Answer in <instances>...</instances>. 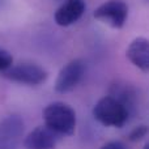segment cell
I'll return each instance as SVG.
<instances>
[{"label":"cell","mask_w":149,"mask_h":149,"mask_svg":"<svg viewBox=\"0 0 149 149\" xmlns=\"http://www.w3.org/2000/svg\"><path fill=\"white\" fill-rule=\"evenodd\" d=\"M43 120L47 127L60 136H70L76 131V113L64 102H52L43 110Z\"/></svg>","instance_id":"cell-1"},{"label":"cell","mask_w":149,"mask_h":149,"mask_svg":"<svg viewBox=\"0 0 149 149\" xmlns=\"http://www.w3.org/2000/svg\"><path fill=\"white\" fill-rule=\"evenodd\" d=\"M94 119L105 127L122 128L130 119V111L111 95L102 97L93 107Z\"/></svg>","instance_id":"cell-2"},{"label":"cell","mask_w":149,"mask_h":149,"mask_svg":"<svg viewBox=\"0 0 149 149\" xmlns=\"http://www.w3.org/2000/svg\"><path fill=\"white\" fill-rule=\"evenodd\" d=\"M5 79L13 82L28 86H38L43 84L49 77V73L43 67L36 63H20L17 65H12L7 71L3 72Z\"/></svg>","instance_id":"cell-3"},{"label":"cell","mask_w":149,"mask_h":149,"mask_svg":"<svg viewBox=\"0 0 149 149\" xmlns=\"http://www.w3.org/2000/svg\"><path fill=\"white\" fill-rule=\"evenodd\" d=\"M94 18L114 29H122L128 18V4L124 0H107L94 10Z\"/></svg>","instance_id":"cell-4"},{"label":"cell","mask_w":149,"mask_h":149,"mask_svg":"<svg viewBox=\"0 0 149 149\" xmlns=\"http://www.w3.org/2000/svg\"><path fill=\"white\" fill-rule=\"evenodd\" d=\"M85 73V63L81 59H73L68 62L62 70L59 71L55 81V92L68 93L72 92L80 84L82 76Z\"/></svg>","instance_id":"cell-5"},{"label":"cell","mask_w":149,"mask_h":149,"mask_svg":"<svg viewBox=\"0 0 149 149\" xmlns=\"http://www.w3.org/2000/svg\"><path fill=\"white\" fill-rule=\"evenodd\" d=\"M24 136V122L18 115H8L0 120V149H15Z\"/></svg>","instance_id":"cell-6"},{"label":"cell","mask_w":149,"mask_h":149,"mask_svg":"<svg viewBox=\"0 0 149 149\" xmlns=\"http://www.w3.org/2000/svg\"><path fill=\"white\" fill-rule=\"evenodd\" d=\"M59 139V134L43 124L36 127L26 135L24 139V147L26 149H55Z\"/></svg>","instance_id":"cell-7"},{"label":"cell","mask_w":149,"mask_h":149,"mask_svg":"<svg viewBox=\"0 0 149 149\" xmlns=\"http://www.w3.org/2000/svg\"><path fill=\"white\" fill-rule=\"evenodd\" d=\"M85 8V0H65L55 12V22L63 28L73 25L84 15Z\"/></svg>","instance_id":"cell-8"},{"label":"cell","mask_w":149,"mask_h":149,"mask_svg":"<svg viewBox=\"0 0 149 149\" xmlns=\"http://www.w3.org/2000/svg\"><path fill=\"white\" fill-rule=\"evenodd\" d=\"M127 59L143 72H149V39L137 37L126 51Z\"/></svg>","instance_id":"cell-9"},{"label":"cell","mask_w":149,"mask_h":149,"mask_svg":"<svg viewBox=\"0 0 149 149\" xmlns=\"http://www.w3.org/2000/svg\"><path fill=\"white\" fill-rule=\"evenodd\" d=\"M109 95H111L116 101H119L130 111V114H132V111L135 110L137 93L132 85L123 82V81H115L114 84H111Z\"/></svg>","instance_id":"cell-10"},{"label":"cell","mask_w":149,"mask_h":149,"mask_svg":"<svg viewBox=\"0 0 149 149\" xmlns=\"http://www.w3.org/2000/svg\"><path fill=\"white\" fill-rule=\"evenodd\" d=\"M148 134H149V126L140 124V126L135 127V128L128 134V140H130V141H132V143L140 141V140L144 139Z\"/></svg>","instance_id":"cell-11"},{"label":"cell","mask_w":149,"mask_h":149,"mask_svg":"<svg viewBox=\"0 0 149 149\" xmlns=\"http://www.w3.org/2000/svg\"><path fill=\"white\" fill-rule=\"evenodd\" d=\"M13 64V56L9 51L0 47V72H4Z\"/></svg>","instance_id":"cell-12"},{"label":"cell","mask_w":149,"mask_h":149,"mask_svg":"<svg viewBox=\"0 0 149 149\" xmlns=\"http://www.w3.org/2000/svg\"><path fill=\"white\" fill-rule=\"evenodd\" d=\"M100 149H128V148H127V145L123 141L114 140V141H109L106 144H103Z\"/></svg>","instance_id":"cell-13"},{"label":"cell","mask_w":149,"mask_h":149,"mask_svg":"<svg viewBox=\"0 0 149 149\" xmlns=\"http://www.w3.org/2000/svg\"><path fill=\"white\" fill-rule=\"evenodd\" d=\"M144 149H149V141H148V143H147V144H145V145H144Z\"/></svg>","instance_id":"cell-14"},{"label":"cell","mask_w":149,"mask_h":149,"mask_svg":"<svg viewBox=\"0 0 149 149\" xmlns=\"http://www.w3.org/2000/svg\"><path fill=\"white\" fill-rule=\"evenodd\" d=\"M145 1H148V3H149V0H145Z\"/></svg>","instance_id":"cell-15"},{"label":"cell","mask_w":149,"mask_h":149,"mask_svg":"<svg viewBox=\"0 0 149 149\" xmlns=\"http://www.w3.org/2000/svg\"><path fill=\"white\" fill-rule=\"evenodd\" d=\"M0 1H1V3H3V0H0Z\"/></svg>","instance_id":"cell-16"}]
</instances>
